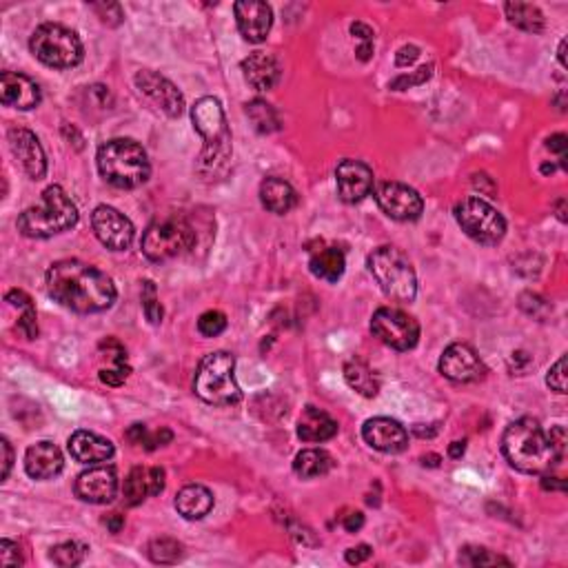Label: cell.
<instances>
[{
    "instance_id": "obj_52",
    "label": "cell",
    "mask_w": 568,
    "mask_h": 568,
    "mask_svg": "<svg viewBox=\"0 0 568 568\" xmlns=\"http://www.w3.org/2000/svg\"><path fill=\"white\" fill-rule=\"evenodd\" d=\"M127 437L131 440L133 444H141V447H144V442H147L149 437V431L144 425H133L131 428L127 431Z\"/></svg>"
},
{
    "instance_id": "obj_47",
    "label": "cell",
    "mask_w": 568,
    "mask_h": 568,
    "mask_svg": "<svg viewBox=\"0 0 568 568\" xmlns=\"http://www.w3.org/2000/svg\"><path fill=\"white\" fill-rule=\"evenodd\" d=\"M417 56H420V49H417L415 45H406V47H402L400 51H397L395 63H397V67H406V65L415 63Z\"/></svg>"
},
{
    "instance_id": "obj_22",
    "label": "cell",
    "mask_w": 568,
    "mask_h": 568,
    "mask_svg": "<svg viewBox=\"0 0 568 568\" xmlns=\"http://www.w3.org/2000/svg\"><path fill=\"white\" fill-rule=\"evenodd\" d=\"M65 467V458L54 442H36L25 453V471L34 479L56 478Z\"/></svg>"
},
{
    "instance_id": "obj_37",
    "label": "cell",
    "mask_w": 568,
    "mask_h": 568,
    "mask_svg": "<svg viewBox=\"0 0 568 568\" xmlns=\"http://www.w3.org/2000/svg\"><path fill=\"white\" fill-rule=\"evenodd\" d=\"M142 311L152 324L163 322V307H160L156 296V284L147 280L142 284Z\"/></svg>"
},
{
    "instance_id": "obj_48",
    "label": "cell",
    "mask_w": 568,
    "mask_h": 568,
    "mask_svg": "<svg viewBox=\"0 0 568 568\" xmlns=\"http://www.w3.org/2000/svg\"><path fill=\"white\" fill-rule=\"evenodd\" d=\"M7 302L14 304V307H18V309H32L34 307L32 298H29L25 291H20V289H12V291L7 293Z\"/></svg>"
},
{
    "instance_id": "obj_53",
    "label": "cell",
    "mask_w": 568,
    "mask_h": 568,
    "mask_svg": "<svg viewBox=\"0 0 568 568\" xmlns=\"http://www.w3.org/2000/svg\"><path fill=\"white\" fill-rule=\"evenodd\" d=\"M105 524H107V529L111 531V533H121L122 526H125V518H122L121 513H111V515H107Z\"/></svg>"
},
{
    "instance_id": "obj_45",
    "label": "cell",
    "mask_w": 568,
    "mask_h": 568,
    "mask_svg": "<svg viewBox=\"0 0 568 568\" xmlns=\"http://www.w3.org/2000/svg\"><path fill=\"white\" fill-rule=\"evenodd\" d=\"M172 440H174V433L169 431V428H160V431L156 433H149L147 442H144V448H147V451H153V448L164 447V444H169Z\"/></svg>"
},
{
    "instance_id": "obj_41",
    "label": "cell",
    "mask_w": 568,
    "mask_h": 568,
    "mask_svg": "<svg viewBox=\"0 0 568 568\" xmlns=\"http://www.w3.org/2000/svg\"><path fill=\"white\" fill-rule=\"evenodd\" d=\"M431 71H433V65L422 67V69H417L415 76H400V79H395L394 82H391V87H394V89H397V91L409 89V87L420 85V82H425V80L431 79Z\"/></svg>"
},
{
    "instance_id": "obj_16",
    "label": "cell",
    "mask_w": 568,
    "mask_h": 568,
    "mask_svg": "<svg viewBox=\"0 0 568 568\" xmlns=\"http://www.w3.org/2000/svg\"><path fill=\"white\" fill-rule=\"evenodd\" d=\"M335 184L340 200L355 205L373 191V172L360 160H342L335 169Z\"/></svg>"
},
{
    "instance_id": "obj_32",
    "label": "cell",
    "mask_w": 568,
    "mask_h": 568,
    "mask_svg": "<svg viewBox=\"0 0 568 568\" xmlns=\"http://www.w3.org/2000/svg\"><path fill=\"white\" fill-rule=\"evenodd\" d=\"M344 378H347L349 386L353 391H358L364 397H375L380 391V382L375 378V373L371 371L369 364H364L363 360H351L344 366Z\"/></svg>"
},
{
    "instance_id": "obj_7",
    "label": "cell",
    "mask_w": 568,
    "mask_h": 568,
    "mask_svg": "<svg viewBox=\"0 0 568 568\" xmlns=\"http://www.w3.org/2000/svg\"><path fill=\"white\" fill-rule=\"evenodd\" d=\"M369 271L380 289L397 302H411L417 296V278L409 258L395 247H380L369 256Z\"/></svg>"
},
{
    "instance_id": "obj_57",
    "label": "cell",
    "mask_w": 568,
    "mask_h": 568,
    "mask_svg": "<svg viewBox=\"0 0 568 568\" xmlns=\"http://www.w3.org/2000/svg\"><path fill=\"white\" fill-rule=\"evenodd\" d=\"M557 58H560L562 67H566V40H562V43H560V51H557Z\"/></svg>"
},
{
    "instance_id": "obj_51",
    "label": "cell",
    "mask_w": 568,
    "mask_h": 568,
    "mask_svg": "<svg viewBox=\"0 0 568 568\" xmlns=\"http://www.w3.org/2000/svg\"><path fill=\"white\" fill-rule=\"evenodd\" d=\"M546 147H549L551 152L560 153L562 158H566V136L564 133H555V136H551L549 141H546Z\"/></svg>"
},
{
    "instance_id": "obj_21",
    "label": "cell",
    "mask_w": 568,
    "mask_h": 568,
    "mask_svg": "<svg viewBox=\"0 0 568 568\" xmlns=\"http://www.w3.org/2000/svg\"><path fill=\"white\" fill-rule=\"evenodd\" d=\"M0 100H3V105L14 107V110L29 111L40 105L43 94H40V87L27 76L5 71L0 76Z\"/></svg>"
},
{
    "instance_id": "obj_17",
    "label": "cell",
    "mask_w": 568,
    "mask_h": 568,
    "mask_svg": "<svg viewBox=\"0 0 568 568\" xmlns=\"http://www.w3.org/2000/svg\"><path fill=\"white\" fill-rule=\"evenodd\" d=\"M74 490L82 502L110 504L118 493L116 468L100 464V467H91L89 471H82L76 479Z\"/></svg>"
},
{
    "instance_id": "obj_1",
    "label": "cell",
    "mask_w": 568,
    "mask_h": 568,
    "mask_svg": "<svg viewBox=\"0 0 568 568\" xmlns=\"http://www.w3.org/2000/svg\"><path fill=\"white\" fill-rule=\"evenodd\" d=\"M47 291L76 313H100L116 302L111 278L80 260L54 262L47 271Z\"/></svg>"
},
{
    "instance_id": "obj_33",
    "label": "cell",
    "mask_w": 568,
    "mask_h": 568,
    "mask_svg": "<svg viewBox=\"0 0 568 568\" xmlns=\"http://www.w3.org/2000/svg\"><path fill=\"white\" fill-rule=\"evenodd\" d=\"M247 116L253 122V127L258 129L260 133H273L280 129V118H278V111L268 105L267 100H251L247 105Z\"/></svg>"
},
{
    "instance_id": "obj_56",
    "label": "cell",
    "mask_w": 568,
    "mask_h": 568,
    "mask_svg": "<svg viewBox=\"0 0 568 568\" xmlns=\"http://www.w3.org/2000/svg\"><path fill=\"white\" fill-rule=\"evenodd\" d=\"M564 206H566V200H564V198L557 200V218H560L562 222H566V211H564Z\"/></svg>"
},
{
    "instance_id": "obj_3",
    "label": "cell",
    "mask_w": 568,
    "mask_h": 568,
    "mask_svg": "<svg viewBox=\"0 0 568 568\" xmlns=\"http://www.w3.org/2000/svg\"><path fill=\"white\" fill-rule=\"evenodd\" d=\"M98 172L118 189H136L149 180L147 152L131 138H113L98 149Z\"/></svg>"
},
{
    "instance_id": "obj_2",
    "label": "cell",
    "mask_w": 568,
    "mask_h": 568,
    "mask_svg": "<svg viewBox=\"0 0 568 568\" xmlns=\"http://www.w3.org/2000/svg\"><path fill=\"white\" fill-rule=\"evenodd\" d=\"M502 451L510 467L529 475L549 473L562 459L549 433L533 417H521L509 425L502 437Z\"/></svg>"
},
{
    "instance_id": "obj_28",
    "label": "cell",
    "mask_w": 568,
    "mask_h": 568,
    "mask_svg": "<svg viewBox=\"0 0 568 568\" xmlns=\"http://www.w3.org/2000/svg\"><path fill=\"white\" fill-rule=\"evenodd\" d=\"M260 200L262 206L271 211V214H289L298 205V194L287 180L267 178L260 184Z\"/></svg>"
},
{
    "instance_id": "obj_15",
    "label": "cell",
    "mask_w": 568,
    "mask_h": 568,
    "mask_svg": "<svg viewBox=\"0 0 568 568\" xmlns=\"http://www.w3.org/2000/svg\"><path fill=\"white\" fill-rule=\"evenodd\" d=\"M133 82H136L138 91H141L142 96H147L149 100H152L160 111L167 113L169 118H178L180 113H183L184 98L172 80H167L164 76L156 74V71L144 69V71H138Z\"/></svg>"
},
{
    "instance_id": "obj_49",
    "label": "cell",
    "mask_w": 568,
    "mask_h": 568,
    "mask_svg": "<svg viewBox=\"0 0 568 568\" xmlns=\"http://www.w3.org/2000/svg\"><path fill=\"white\" fill-rule=\"evenodd\" d=\"M342 526L349 531V533H358V531L364 526V515L360 513V510H353V513L344 515Z\"/></svg>"
},
{
    "instance_id": "obj_31",
    "label": "cell",
    "mask_w": 568,
    "mask_h": 568,
    "mask_svg": "<svg viewBox=\"0 0 568 568\" xmlns=\"http://www.w3.org/2000/svg\"><path fill=\"white\" fill-rule=\"evenodd\" d=\"M506 18L518 29H524L529 34H540L544 29V14L529 3H506Z\"/></svg>"
},
{
    "instance_id": "obj_54",
    "label": "cell",
    "mask_w": 568,
    "mask_h": 568,
    "mask_svg": "<svg viewBox=\"0 0 568 568\" xmlns=\"http://www.w3.org/2000/svg\"><path fill=\"white\" fill-rule=\"evenodd\" d=\"M464 451H467V442H453L451 447H448V456L451 458H462Z\"/></svg>"
},
{
    "instance_id": "obj_9",
    "label": "cell",
    "mask_w": 568,
    "mask_h": 568,
    "mask_svg": "<svg viewBox=\"0 0 568 568\" xmlns=\"http://www.w3.org/2000/svg\"><path fill=\"white\" fill-rule=\"evenodd\" d=\"M195 242V231L187 220L169 218L156 220L147 226L142 236V253L152 262H169L183 256Z\"/></svg>"
},
{
    "instance_id": "obj_55",
    "label": "cell",
    "mask_w": 568,
    "mask_h": 568,
    "mask_svg": "<svg viewBox=\"0 0 568 568\" xmlns=\"http://www.w3.org/2000/svg\"><path fill=\"white\" fill-rule=\"evenodd\" d=\"M542 487H544L546 490H549V489L564 490V479H560V478H544V479H542Z\"/></svg>"
},
{
    "instance_id": "obj_8",
    "label": "cell",
    "mask_w": 568,
    "mask_h": 568,
    "mask_svg": "<svg viewBox=\"0 0 568 568\" xmlns=\"http://www.w3.org/2000/svg\"><path fill=\"white\" fill-rule=\"evenodd\" d=\"M32 54L43 65L54 67V69H71V67L82 63V43L79 34L56 23H45L32 34Z\"/></svg>"
},
{
    "instance_id": "obj_12",
    "label": "cell",
    "mask_w": 568,
    "mask_h": 568,
    "mask_svg": "<svg viewBox=\"0 0 568 568\" xmlns=\"http://www.w3.org/2000/svg\"><path fill=\"white\" fill-rule=\"evenodd\" d=\"M375 203L391 220L397 222H413L422 216L425 203L422 195L409 184L402 183H384L375 189Z\"/></svg>"
},
{
    "instance_id": "obj_25",
    "label": "cell",
    "mask_w": 568,
    "mask_h": 568,
    "mask_svg": "<svg viewBox=\"0 0 568 568\" xmlns=\"http://www.w3.org/2000/svg\"><path fill=\"white\" fill-rule=\"evenodd\" d=\"M242 71L247 82L258 91H271L280 82V63L265 51H256L242 60Z\"/></svg>"
},
{
    "instance_id": "obj_18",
    "label": "cell",
    "mask_w": 568,
    "mask_h": 568,
    "mask_svg": "<svg viewBox=\"0 0 568 568\" xmlns=\"http://www.w3.org/2000/svg\"><path fill=\"white\" fill-rule=\"evenodd\" d=\"M234 12L237 29H240L242 38L247 43L258 45L262 40H267L273 25V12L267 3H260V0H240V3L234 5Z\"/></svg>"
},
{
    "instance_id": "obj_38",
    "label": "cell",
    "mask_w": 568,
    "mask_h": 568,
    "mask_svg": "<svg viewBox=\"0 0 568 568\" xmlns=\"http://www.w3.org/2000/svg\"><path fill=\"white\" fill-rule=\"evenodd\" d=\"M226 329V316L222 311H205L198 318V331L205 338H216Z\"/></svg>"
},
{
    "instance_id": "obj_11",
    "label": "cell",
    "mask_w": 568,
    "mask_h": 568,
    "mask_svg": "<svg viewBox=\"0 0 568 568\" xmlns=\"http://www.w3.org/2000/svg\"><path fill=\"white\" fill-rule=\"evenodd\" d=\"M371 331L380 342L395 351H409L420 340V324L400 309L382 307L371 318Z\"/></svg>"
},
{
    "instance_id": "obj_27",
    "label": "cell",
    "mask_w": 568,
    "mask_h": 568,
    "mask_svg": "<svg viewBox=\"0 0 568 568\" xmlns=\"http://www.w3.org/2000/svg\"><path fill=\"white\" fill-rule=\"evenodd\" d=\"M214 509V495L206 487L200 484H189L175 495V510L183 515L184 520H203Z\"/></svg>"
},
{
    "instance_id": "obj_40",
    "label": "cell",
    "mask_w": 568,
    "mask_h": 568,
    "mask_svg": "<svg viewBox=\"0 0 568 568\" xmlns=\"http://www.w3.org/2000/svg\"><path fill=\"white\" fill-rule=\"evenodd\" d=\"M546 384L557 394H566V358L562 355L555 364L551 366L549 375H546Z\"/></svg>"
},
{
    "instance_id": "obj_10",
    "label": "cell",
    "mask_w": 568,
    "mask_h": 568,
    "mask_svg": "<svg viewBox=\"0 0 568 568\" xmlns=\"http://www.w3.org/2000/svg\"><path fill=\"white\" fill-rule=\"evenodd\" d=\"M456 220L468 237L479 245L493 247L502 242L506 234L504 216L482 198H467L456 206Z\"/></svg>"
},
{
    "instance_id": "obj_5",
    "label": "cell",
    "mask_w": 568,
    "mask_h": 568,
    "mask_svg": "<svg viewBox=\"0 0 568 568\" xmlns=\"http://www.w3.org/2000/svg\"><path fill=\"white\" fill-rule=\"evenodd\" d=\"M79 222V209L67 191L51 184L40 195V203L18 216V231L27 237H51L69 231Z\"/></svg>"
},
{
    "instance_id": "obj_46",
    "label": "cell",
    "mask_w": 568,
    "mask_h": 568,
    "mask_svg": "<svg viewBox=\"0 0 568 568\" xmlns=\"http://www.w3.org/2000/svg\"><path fill=\"white\" fill-rule=\"evenodd\" d=\"M371 555H373V549H371L369 544H360L355 546V549L347 551V562L349 564H363V562L369 560Z\"/></svg>"
},
{
    "instance_id": "obj_26",
    "label": "cell",
    "mask_w": 568,
    "mask_h": 568,
    "mask_svg": "<svg viewBox=\"0 0 568 568\" xmlns=\"http://www.w3.org/2000/svg\"><path fill=\"white\" fill-rule=\"evenodd\" d=\"M335 433H338V422L329 413L316 409V406H307L300 420H298V437L302 442H327L335 437Z\"/></svg>"
},
{
    "instance_id": "obj_34",
    "label": "cell",
    "mask_w": 568,
    "mask_h": 568,
    "mask_svg": "<svg viewBox=\"0 0 568 568\" xmlns=\"http://www.w3.org/2000/svg\"><path fill=\"white\" fill-rule=\"evenodd\" d=\"M147 552L153 564H175L183 557V544L172 537H158L149 542Z\"/></svg>"
},
{
    "instance_id": "obj_14",
    "label": "cell",
    "mask_w": 568,
    "mask_h": 568,
    "mask_svg": "<svg viewBox=\"0 0 568 568\" xmlns=\"http://www.w3.org/2000/svg\"><path fill=\"white\" fill-rule=\"evenodd\" d=\"M440 373L447 380L458 382V384H468V382L482 380L484 373H487V366H484L473 347L456 342L442 353Z\"/></svg>"
},
{
    "instance_id": "obj_50",
    "label": "cell",
    "mask_w": 568,
    "mask_h": 568,
    "mask_svg": "<svg viewBox=\"0 0 568 568\" xmlns=\"http://www.w3.org/2000/svg\"><path fill=\"white\" fill-rule=\"evenodd\" d=\"M0 448H3V479L9 478V471H12V464H14V451H12V444H9L7 440L3 437V442H0Z\"/></svg>"
},
{
    "instance_id": "obj_13",
    "label": "cell",
    "mask_w": 568,
    "mask_h": 568,
    "mask_svg": "<svg viewBox=\"0 0 568 568\" xmlns=\"http://www.w3.org/2000/svg\"><path fill=\"white\" fill-rule=\"evenodd\" d=\"M91 226H94L98 240L111 251L129 249V245L133 242V236H136L131 220L127 216H122L118 209L107 205L96 206V211L91 214Z\"/></svg>"
},
{
    "instance_id": "obj_39",
    "label": "cell",
    "mask_w": 568,
    "mask_h": 568,
    "mask_svg": "<svg viewBox=\"0 0 568 568\" xmlns=\"http://www.w3.org/2000/svg\"><path fill=\"white\" fill-rule=\"evenodd\" d=\"M351 34H353V38L360 40L358 58L366 63L373 56V29L364 23H353L351 25Z\"/></svg>"
},
{
    "instance_id": "obj_19",
    "label": "cell",
    "mask_w": 568,
    "mask_h": 568,
    "mask_svg": "<svg viewBox=\"0 0 568 568\" xmlns=\"http://www.w3.org/2000/svg\"><path fill=\"white\" fill-rule=\"evenodd\" d=\"M9 149H12L14 158L18 160L29 178L40 180L47 174V158H45L43 144L29 129H12L9 131Z\"/></svg>"
},
{
    "instance_id": "obj_6",
    "label": "cell",
    "mask_w": 568,
    "mask_h": 568,
    "mask_svg": "<svg viewBox=\"0 0 568 568\" xmlns=\"http://www.w3.org/2000/svg\"><path fill=\"white\" fill-rule=\"evenodd\" d=\"M194 391L200 400L214 406H229L240 400V386L236 380V360L226 351H214L198 364Z\"/></svg>"
},
{
    "instance_id": "obj_20",
    "label": "cell",
    "mask_w": 568,
    "mask_h": 568,
    "mask_svg": "<svg viewBox=\"0 0 568 568\" xmlns=\"http://www.w3.org/2000/svg\"><path fill=\"white\" fill-rule=\"evenodd\" d=\"M363 437L371 448L382 453H402L409 447V433L397 420L391 417H373L363 426Z\"/></svg>"
},
{
    "instance_id": "obj_42",
    "label": "cell",
    "mask_w": 568,
    "mask_h": 568,
    "mask_svg": "<svg viewBox=\"0 0 568 568\" xmlns=\"http://www.w3.org/2000/svg\"><path fill=\"white\" fill-rule=\"evenodd\" d=\"M129 373H131V369H129L127 364H113L111 369L100 371V380L110 386H121V384H125Z\"/></svg>"
},
{
    "instance_id": "obj_30",
    "label": "cell",
    "mask_w": 568,
    "mask_h": 568,
    "mask_svg": "<svg viewBox=\"0 0 568 568\" xmlns=\"http://www.w3.org/2000/svg\"><path fill=\"white\" fill-rule=\"evenodd\" d=\"M333 468V458L329 456L322 448H304L296 456L293 462V471L300 475L302 479L320 478V475H327Z\"/></svg>"
},
{
    "instance_id": "obj_24",
    "label": "cell",
    "mask_w": 568,
    "mask_h": 568,
    "mask_svg": "<svg viewBox=\"0 0 568 568\" xmlns=\"http://www.w3.org/2000/svg\"><path fill=\"white\" fill-rule=\"evenodd\" d=\"M67 448H69L71 458L82 464L107 462V459L113 458V451H116L111 440H107V437L91 431H76L74 436L69 437Z\"/></svg>"
},
{
    "instance_id": "obj_35",
    "label": "cell",
    "mask_w": 568,
    "mask_h": 568,
    "mask_svg": "<svg viewBox=\"0 0 568 568\" xmlns=\"http://www.w3.org/2000/svg\"><path fill=\"white\" fill-rule=\"evenodd\" d=\"M459 564H467V566H510V560H506L502 555H495L484 546H467L459 552Z\"/></svg>"
},
{
    "instance_id": "obj_44",
    "label": "cell",
    "mask_w": 568,
    "mask_h": 568,
    "mask_svg": "<svg viewBox=\"0 0 568 568\" xmlns=\"http://www.w3.org/2000/svg\"><path fill=\"white\" fill-rule=\"evenodd\" d=\"M18 331L25 335V338L34 340L38 335V322H36V309H25L23 316L18 320Z\"/></svg>"
},
{
    "instance_id": "obj_4",
    "label": "cell",
    "mask_w": 568,
    "mask_h": 568,
    "mask_svg": "<svg viewBox=\"0 0 568 568\" xmlns=\"http://www.w3.org/2000/svg\"><path fill=\"white\" fill-rule=\"evenodd\" d=\"M191 121H194L195 131L205 141L203 153H200V169L203 174H216L231 158V131L218 98H200L191 107Z\"/></svg>"
},
{
    "instance_id": "obj_29",
    "label": "cell",
    "mask_w": 568,
    "mask_h": 568,
    "mask_svg": "<svg viewBox=\"0 0 568 568\" xmlns=\"http://www.w3.org/2000/svg\"><path fill=\"white\" fill-rule=\"evenodd\" d=\"M309 268L320 280L338 282L342 278L344 268H347V258H344V253L338 247H322V249L311 253Z\"/></svg>"
},
{
    "instance_id": "obj_36",
    "label": "cell",
    "mask_w": 568,
    "mask_h": 568,
    "mask_svg": "<svg viewBox=\"0 0 568 568\" xmlns=\"http://www.w3.org/2000/svg\"><path fill=\"white\" fill-rule=\"evenodd\" d=\"M51 562L58 566H79L82 562V557H85V546L79 544V542H63V544L54 546L51 549Z\"/></svg>"
},
{
    "instance_id": "obj_23",
    "label": "cell",
    "mask_w": 568,
    "mask_h": 568,
    "mask_svg": "<svg viewBox=\"0 0 568 568\" xmlns=\"http://www.w3.org/2000/svg\"><path fill=\"white\" fill-rule=\"evenodd\" d=\"M164 490V471L158 467L144 468L136 467L127 475L125 487H122V495L129 506L142 504L149 495H158Z\"/></svg>"
},
{
    "instance_id": "obj_43",
    "label": "cell",
    "mask_w": 568,
    "mask_h": 568,
    "mask_svg": "<svg viewBox=\"0 0 568 568\" xmlns=\"http://www.w3.org/2000/svg\"><path fill=\"white\" fill-rule=\"evenodd\" d=\"M0 564L3 566H20L23 564V557H20L18 544H14V542H9V540L0 542Z\"/></svg>"
}]
</instances>
